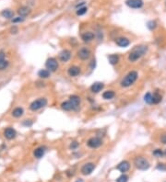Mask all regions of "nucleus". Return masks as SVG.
Masks as SVG:
<instances>
[{"mask_svg": "<svg viewBox=\"0 0 166 182\" xmlns=\"http://www.w3.org/2000/svg\"><path fill=\"white\" fill-rule=\"evenodd\" d=\"M147 45H137L135 46L128 54V61L131 63H135L138 60H139L147 54L148 52Z\"/></svg>", "mask_w": 166, "mask_h": 182, "instance_id": "nucleus-1", "label": "nucleus"}, {"mask_svg": "<svg viewBox=\"0 0 166 182\" xmlns=\"http://www.w3.org/2000/svg\"><path fill=\"white\" fill-rule=\"evenodd\" d=\"M138 77V73L137 71H130V72L122 79L120 85L122 87H129L137 81Z\"/></svg>", "mask_w": 166, "mask_h": 182, "instance_id": "nucleus-2", "label": "nucleus"}, {"mask_svg": "<svg viewBox=\"0 0 166 182\" xmlns=\"http://www.w3.org/2000/svg\"><path fill=\"white\" fill-rule=\"evenodd\" d=\"M134 165L138 170H142V171L148 170V168H150V167L148 161L143 156H137L136 158H135Z\"/></svg>", "mask_w": 166, "mask_h": 182, "instance_id": "nucleus-3", "label": "nucleus"}, {"mask_svg": "<svg viewBox=\"0 0 166 182\" xmlns=\"http://www.w3.org/2000/svg\"><path fill=\"white\" fill-rule=\"evenodd\" d=\"M47 105V99L45 97H39V99L32 101L30 105V109L32 111H36L43 108H45Z\"/></svg>", "mask_w": 166, "mask_h": 182, "instance_id": "nucleus-4", "label": "nucleus"}, {"mask_svg": "<svg viewBox=\"0 0 166 182\" xmlns=\"http://www.w3.org/2000/svg\"><path fill=\"white\" fill-rule=\"evenodd\" d=\"M45 66L48 71H50V72H55L56 70L58 69V62L55 58H53V57H51V58H48L46 60V63H45Z\"/></svg>", "mask_w": 166, "mask_h": 182, "instance_id": "nucleus-5", "label": "nucleus"}, {"mask_svg": "<svg viewBox=\"0 0 166 182\" xmlns=\"http://www.w3.org/2000/svg\"><path fill=\"white\" fill-rule=\"evenodd\" d=\"M102 144H103L102 139L99 138V137H96V136L91 137V138H90L88 141H87V145H88L90 148H92V149L99 148Z\"/></svg>", "mask_w": 166, "mask_h": 182, "instance_id": "nucleus-6", "label": "nucleus"}, {"mask_svg": "<svg viewBox=\"0 0 166 182\" xmlns=\"http://www.w3.org/2000/svg\"><path fill=\"white\" fill-rule=\"evenodd\" d=\"M90 54H91L90 50L89 48H87V47H83V48L80 49V50L78 51V54H77L78 57L81 61L88 60L90 57Z\"/></svg>", "mask_w": 166, "mask_h": 182, "instance_id": "nucleus-7", "label": "nucleus"}, {"mask_svg": "<svg viewBox=\"0 0 166 182\" xmlns=\"http://www.w3.org/2000/svg\"><path fill=\"white\" fill-rule=\"evenodd\" d=\"M95 169V164L94 163H86L85 165H83L81 169H80V172L82 175L84 176H89L90 175L91 173L93 172V170Z\"/></svg>", "mask_w": 166, "mask_h": 182, "instance_id": "nucleus-8", "label": "nucleus"}, {"mask_svg": "<svg viewBox=\"0 0 166 182\" xmlns=\"http://www.w3.org/2000/svg\"><path fill=\"white\" fill-rule=\"evenodd\" d=\"M126 4L130 8H140L144 5L142 0H126Z\"/></svg>", "mask_w": 166, "mask_h": 182, "instance_id": "nucleus-9", "label": "nucleus"}, {"mask_svg": "<svg viewBox=\"0 0 166 182\" xmlns=\"http://www.w3.org/2000/svg\"><path fill=\"white\" fill-rule=\"evenodd\" d=\"M115 42L117 46L122 47V48H126L129 46L130 44V41L126 37H118V38H115Z\"/></svg>", "mask_w": 166, "mask_h": 182, "instance_id": "nucleus-10", "label": "nucleus"}, {"mask_svg": "<svg viewBox=\"0 0 166 182\" xmlns=\"http://www.w3.org/2000/svg\"><path fill=\"white\" fill-rule=\"evenodd\" d=\"M69 102L71 103L72 107H73V110H77L78 108H80V97L77 96V95H72L69 97Z\"/></svg>", "mask_w": 166, "mask_h": 182, "instance_id": "nucleus-11", "label": "nucleus"}, {"mask_svg": "<svg viewBox=\"0 0 166 182\" xmlns=\"http://www.w3.org/2000/svg\"><path fill=\"white\" fill-rule=\"evenodd\" d=\"M58 57H59V60L62 62V63H65V62H67L71 58V52L67 50V49H65V50H63L60 52Z\"/></svg>", "mask_w": 166, "mask_h": 182, "instance_id": "nucleus-12", "label": "nucleus"}, {"mask_svg": "<svg viewBox=\"0 0 166 182\" xmlns=\"http://www.w3.org/2000/svg\"><path fill=\"white\" fill-rule=\"evenodd\" d=\"M129 168H130V164H129L128 161H126V160L120 162L116 167V169H118L121 173H123V174L125 172L128 171Z\"/></svg>", "mask_w": 166, "mask_h": 182, "instance_id": "nucleus-13", "label": "nucleus"}, {"mask_svg": "<svg viewBox=\"0 0 166 182\" xmlns=\"http://www.w3.org/2000/svg\"><path fill=\"white\" fill-rule=\"evenodd\" d=\"M80 72H81L80 67H78V66H77V65H72L67 70L68 75H69V77H78V75L80 74Z\"/></svg>", "mask_w": 166, "mask_h": 182, "instance_id": "nucleus-14", "label": "nucleus"}, {"mask_svg": "<svg viewBox=\"0 0 166 182\" xmlns=\"http://www.w3.org/2000/svg\"><path fill=\"white\" fill-rule=\"evenodd\" d=\"M95 38V34L91 32H85L84 33L81 34V40L84 42H92Z\"/></svg>", "mask_w": 166, "mask_h": 182, "instance_id": "nucleus-15", "label": "nucleus"}, {"mask_svg": "<svg viewBox=\"0 0 166 182\" xmlns=\"http://www.w3.org/2000/svg\"><path fill=\"white\" fill-rule=\"evenodd\" d=\"M104 87L103 83L101 82H95L94 84H92L90 87V91L94 93V94H98V93L101 92Z\"/></svg>", "mask_w": 166, "mask_h": 182, "instance_id": "nucleus-16", "label": "nucleus"}, {"mask_svg": "<svg viewBox=\"0 0 166 182\" xmlns=\"http://www.w3.org/2000/svg\"><path fill=\"white\" fill-rule=\"evenodd\" d=\"M16 135H17L16 131L13 128H11V127H8V128L6 129L5 131H4V136H5L6 138L8 139V140L14 139L16 137Z\"/></svg>", "mask_w": 166, "mask_h": 182, "instance_id": "nucleus-17", "label": "nucleus"}, {"mask_svg": "<svg viewBox=\"0 0 166 182\" xmlns=\"http://www.w3.org/2000/svg\"><path fill=\"white\" fill-rule=\"evenodd\" d=\"M45 151H46L45 146H39V147H37L35 150H34V152H33L34 157H35V158H38V159L42 158V157L43 156V155H45Z\"/></svg>", "mask_w": 166, "mask_h": 182, "instance_id": "nucleus-18", "label": "nucleus"}, {"mask_svg": "<svg viewBox=\"0 0 166 182\" xmlns=\"http://www.w3.org/2000/svg\"><path fill=\"white\" fill-rule=\"evenodd\" d=\"M30 12H32V10H30V8L28 7H20L18 9V13L20 17H27L30 14Z\"/></svg>", "mask_w": 166, "mask_h": 182, "instance_id": "nucleus-19", "label": "nucleus"}, {"mask_svg": "<svg viewBox=\"0 0 166 182\" xmlns=\"http://www.w3.org/2000/svg\"><path fill=\"white\" fill-rule=\"evenodd\" d=\"M163 100V96H161L158 90H156L153 95H152V102H153V104H159Z\"/></svg>", "mask_w": 166, "mask_h": 182, "instance_id": "nucleus-20", "label": "nucleus"}, {"mask_svg": "<svg viewBox=\"0 0 166 182\" xmlns=\"http://www.w3.org/2000/svg\"><path fill=\"white\" fill-rule=\"evenodd\" d=\"M115 96V91H113V90H107V91H104L103 93V97L104 99H106V100L113 99Z\"/></svg>", "mask_w": 166, "mask_h": 182, "instance_id": "nucleus-21", "label": "nucleus"}, {"mask_svg": "<svg viewBox=\"0 0 166 182\" xmlns=\"http://www.w3.org/2000/svg\"><path fill=\"white\" fill-rule=\"evenodd\" d=\"M61 109H62L63 110H65V111H70V110H73V107H72L70 102H69V100L62 102V104H61Z\"/></svg>", "mask_w": 166, "mask_h": 182, "instance_id": "nucleus-22", "label": "nucleus"}, {"mask_svg": "<svg viewBox=\"0 0 166 182\" xmlns=\"http://www.w3.org/2000/svg\"><path fill=\"white\" fill-rule=\"evenodd\" d=\"M108 61L112 65H115L116 64H118L119 62V56L117 54H110L108 56Z\"/></svg>", "mask_w": 166, "mask_h": 182, "instance_id": "nucleus-23", "label": "nucleus"}, {"mask_svg": "<svg viewBox=\"0 0 166 182\" xmlns=\"http://www.w3.org/2000/svg\"><path fill=\"white\" fill-rule=\"evenodd\" d=\"M1 15L3 17H5V19H12V17H14V12L10 9H5L1 12Z\"/></svg>", "mask_w": 166, "mask_h": 182, "instance_id": "nucleus-24", "label": "nucleus"}, {"mask_svg": "<svg viewBox=\"0 0 166 182\" xmlns=\"http://www.w3.org/2000/svg\"><path fill=\"white\" fill-rule=\"evenodd\" d=\"M23 113H24L23 109L20 108V107H18V108H16V109L12 111V116L15 117V118H20V117L22 116Z\"/></svg>", "mask_w": 166, "mask_h": 182, "instance_id": "nucleus-25", "label": "nucleus"}, {"mask_svg": "<svg viewBox=\"0 0 166 182\" xmlns=\"http://www.w3.org/2000/svg\"><path fill=\"white\" fill-rule=\"evenodd\" d=\"M50 71H48L47 69H41L38 72V75L41 78H48L50 77Z\"/></svg>", "mask_w": 166, "mask_h": 182, "instance_id": "nucleus-26", "label": "nucleus"}, {"mask_svg": "<svg viewBox=\"0 0 166 182\" xmlns=\"http://www.w3.org/2000/svg\"><path fill=\"white\" fill-rule=\"evenodd\" d=\"M144 101H145L146 103L148 104V105L153 104V102H152V94L151 93L148 92L147 94H145V96H144Z\"/></svg>", "mask_w": 166, "mask_h": 182, "instance_id": "nucleus-27", "label": "nucleus"}, {"mask_svg": "<svg viewBox=\"0 0 166 182\" xmlns=\"http://www.w3.org/2000/svg\"><path fill=\"white\" fill-rule=\"evenodd\" d=\"M87 11H88V8H87L86 7H78V8L76 13H77L78 16H82V15L86 14Z\"/></svg>", "mask_w": 166, "mask_h": 182, "instance_id": "nucleus-28", "label": "nucleus"}, {"mask_svg": "<svg viewBox=\"0 0 166 182\" xmlns=\"http://www.w3.org/2000/svg\"><path fill=\"white\" fill-rule=\"evenodd\" d=\"M147 27L148 28V30H153L156 29L157 27V23H156V21L154 20H150V21H148V23H147Z\"/></svg>", "mask_w": 166, "mask_h": 182, "instance_id": "nucleus-29", "label": "nucleus"}, {"mask_svg": "<svg viewBox=\"0 0 166 182\" xmlns=\"http://www.w3.org/2000/svg\"><path fill=\"white\" fill-rule=\"evenodd\" d=\"M128 176L126 175L125 173L122 174L118 179H116V182H128Z\"/></svg>", "mask_w": 166, "mask_h": 182, "instance_id": "nucleus-30", "label": "nucleus"}, {"mask_svg": "<svg viewBox=\"0 0 166 182\" xmlns=\"http://www.w3.org/2000/svg\"><path fill=\"white\" fill-rule=\"evenodd\" d=\"M8 64H9V63H8V61L7 60H4L2 62H0V71H2V70H5Z\"/></svg>", "mask_w": 166, "mask_h": 182, "instance_id": "nucleus-31", "label": "nucleus"}, {"mask_svg": "<svg viewBox=\"0 0 166 182\" xmlns=\"http://www.w3.org/2000/svg\"><path fill=\"white\" fill-rule=\"evenodd\" d=\"M153 155H155L156 157H163L164 155V153L161 149H156L153 151Z\"/></svg>", "mask_w": 166, "mask_h": 182, "instance_id": "nucleus-32", "label": "nucleus"}, {"mask_svg": "<svg viewBox=\"0 0 166 182\" xmlns=\"http://www.w3.org/2000/svg\"><path fill=\"white\" fill-rule=\"evenodd\" d=\"M24 21V17H14V19H12V22L13 23H20V22H23Z\"/></svg>", "mask_w": 166, "mask_h": 182, "instance_id": "nucleus-33", "label": "nucleus"}, {"mask_svg": "<svg viewBox=\"0 0 166 182\" xmlns=\"http://www.w3.org/2000/svg\"><path fill=\"white\" fill-rule=\"evenodd\" d=\"M78 143L77 141H74V142H72V143L70 144V145H69V147H70V149H72V150H75V149H77L78 147Z\"/></svg>", "mask_w": 166, "mask_h": 182, "instance_id": "nucleus-34", "label": "nucleus"}, {"mask_svg": "<svg viewBox=\"0 0 166 182\" xmlns=\"http://www.w3.org/2000/svg\"><path fill=\"white\" fill-rule=\"evenodd\" d=\"M161 144H166V134H161Z\"/></svg>", "mask_w": 166, "mask_h": 182, "instance_id": "nucleus-35", "label": "nucleus"}, {"mask_svg": "<svg viewBox=\"0 0 166 182\" xmlns=\"http://www.w3.org/2000/svg\"><path fill=\"white\" fill-rule=\"evenodd\" d=\"M157 169L164 170V169H166V167H165L164 164H158V166H157Z\"/></svg>", "mask_w": 166, "mask_h": 182, "instance_id": "nucleus-36", "label": "nucleus"}, {"mask_svg": "<svg viewBox=\"0 0 166 182\" xmlns=\"http://www.w3.org/2000/svg\"><path fill=\"white\" fill-rule=\"evenodd\" d=\"M5 57H6L5 52H2V51H0V62H2V61L5 60Z\"/></svg>", "mask_w": 166, "mask_h": 182, "instance_id": "nucleus-37", "label": "nucleus"}, {"mask_svg": "<svg viewBox=\"0 0 166 182\" xmlns=\"http://www.w3.org/2000/svg\"><path fill=\"white\" fill-rule=\"evenodd\" d=\"M76 182H84V180H83L82 179H78L76 180Z\"/></svg>", "mask_w": 166, "mask_h": 182, "instance_id": "nucleus-38", "label": "nucleus"}, {"mask_svg": "<svg viewBox=\"0 0 166 182\" xmlns=\"http://www.w3.org/2000/svg\"><path fill=\"white\" fill-rule=\"evenodd\" d=\"M164 155H165V156H166V149H165V152H164Z\"/></svg>", "mask_w": 166, "mask_h": 182, "instance_id": "nucleus-39", "label": "nucleus"}, {"mask_svg": "<svg viewBox=\"0 0 166 182\" xmlns=\"http://www.w3.org/2000/svg\"><path fill=\"white\" fill-rule=\"evenodd\" d=\"M165 6H166V1H165Z\"/></svg>", "mask_w": 166, "mask_h": 182, "instance_id": "nucleus-40", "label": "nucleus"}]
</instances>
